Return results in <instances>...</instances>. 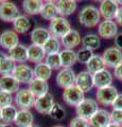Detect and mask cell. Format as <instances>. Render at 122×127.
Masks as SVG:
<instances>
[{"label":"cell","mask_w":122,"mask_h":127,"mask_svg":"<svg viewBox=\"0 0 122 127\" xmlns=\"http://www.w3.org/2000/svg\"><path fill=\"white\" fill-rule=\"evenodd\" d=\"M100 18L101 14L99 9L93 5H86L79 13V21L86 28L97 27L101 22Z\"/></svg>","instance_id":"1"},{"label":"cell","mask_w":122,"mask_h":127,"mask_svg":"<svg viewBox=\"0 0 122 127\" xmlns=\"http://www.w3.org/2000/svg\"><path fill=\"white\" fill-rule=\"evenodd\" d=\"M48 30L50 31L51 36L62 38L71 30V25H70L69 20L66 17L57 16L56 18H54L53 20L50 21V26Z\"/></svg>","instance_id":"2"},{"label":"cell","mask_w":122,"mask_h":127,"mask_svg":"<svg viewBox=\"0 0 122 127\" xmlns=\"http://www.w3.org/2000/svg\"><path fill=\"white\" fill-rule=\"evenodd\" d=\"M98 104H99V103L97 102V100H93V98H84V100L76 107L78 117L89 120V119L99 110Z\"/></svg>","instance_id":"3"},{"label":"cell","mask_w":122,"mask_h":127,"mask_svg":"<svg viewBox=\"0 0 122 127\" xmlns=\"http://www.w3.org/2000/svg\"><path fill=\"white\" fill-rule=\"evenodd\" d=\"M35 100V95L28 88L19 89L14 96L15 104L20 109H30L31 107H34Z\"/></svg>","instance_id":"4"},{"label":"cell","mask_w":122,"mask_h":127,"mask_svg":"<svg viewBox=\"0 0 122 127\" xmlns=\"http://www.w3.org/2000/svg\"><path fill=\"white\" fill-rule=\"evenodd\" d=\"M84 98L85 93L81 89H79L76 85H72L64 89V92H63V100L69 106L77 107Z\"/></svg>","instance_id":"5"},{"label":"cell","mask_w":122,"mask_h":127,"mask_svg":"<svg viewBox=\"0 0 122 127\" xmlns=\"http://www.w3.org/2000/svg\"><path fill=\"white\" fill-rule=\"evenodd\" d=\"M102 57L104 59L106 67L115 69L120 64H122V51L116 47H111L104 51Z\"/></svg>","instance_id":"6"},{"label":"cell","mask_w":122,"mask_h":127,"mask_svg":"<svg viewBox=\"0 0 122 127\" xmlns=\"http://www.w3.org/2000/svg\"><path fill=\"white\" fill-rule=\"evenodd\" d=\"M118 95L117 88L114 86L100 88L97 91V102L103 106H112Z\"/></svg>","instance_id":"7"},{"label":"cell","mask_w":122,"mask_h":127,"mask_svg":"<svg viewBox=\"0 0 122 127\" xmlns=\"http://www.w3.org/2000/svg\"><path fill=\"white\" fill-rule=\"evenodd\" d=\"M19 14V9L14 2L6 1L0 3V19L5 22H13Z\"/></svg>","instance_id":"8"},{"label":"cell","mask_w":122,"mask_h":127,"mask_svg":"<svg viewBox=\"0 0 122 127\" xmlns=\"http://www.w3.org/2000/svg\"><path fill=\"white\" fill-rule=\"evenodd\" d=\"M77 75L71 68H63L56 75V84L62 89H66L68 87L76 85Z\"/></svg>","instance_id":"9"},{"label":"cell","mask_w":122,"mask_h":127,"mask_svg":"<svg viewBox=\"0 0 122 127\" xmlns=\"http://www.w3.org/2000/svg\"><path fill=\"white\" fill-rule=\"evenodd\" d=\"M118 34V25L114 20H104L98 25V35L100 38H115Z\"/></svg>","instance_id":"10"},{"label":"cell","mask_w":122,"mask_h":127,"mask_svg":"<svg viewBox=\"0 0 122 127\" xmlns=\"http://www.w3.org/2000/svg\"><path fill=\"white\" fill-rule=\"evenodd\" d=\"M13 76L17 79L21 84H29L35 77L34 76V70L31 68L30 66L26 65V64H19L16 65L15 70L13 72Z\"/></svg>","instance_id":"11"},{"label":"cell","mask_w":122,"mask_h":127,"mask_svg":"<svg viewBox=\"0 0 122 127\" xmlns=\"http://www.w3.org/2000/svg\"><path fill=\"white\" fill-rule=\"evenodd\" d=\"M54 103L55 102H54L53 95L48 92L44 95H41V96L36 97L34 103V108L41 114H49Z\"/></svg>","instance_id":"12"},{"label":"cell","mask_w":122,"mask_h":127,"mask_svg":"<svg viewBox=\"0 0 122 127\" xmlns=\"http://www.w3.org/2000/svg\"><path fill=\"white\" fill-rule=\"evenodd\" d=\"M119 4L115 0H102L100 3V14L105 20H114L116 18Z\"/></svg>","instance_id":"13"},{"label":"cell","mask_w":122,"mask_h":127,"mask_svg":"<svg viewBox=\"0 0 122 127\" xmlns=\"http://www.w3.org/2000/svg\"><path fill=\"white\" fill-rule=\"evenodd\" d=\"M19 45L18 33L14 30H6L0 34V46L5 50H11Z\"/></svg>","instance_id":"14"},{"label":"cell","mask_w":122,"mask_h":127,"mask_svg":"<svg viewBox=\"0 0 122 127\" xmlns=\"http://www.w3.org/2000/svg\"><path fill=\"white\" fill-rule=\"evenodd\" d=\"M76 86L79 89H81L84 93L90 91L94 87L92 74L88 72L87 70L80 72L76 77Z\"/></svg>","instance_id":"15"},{"label":"cell","mask_w":122,"mask_h":127,"mask_svg":"<svg viewBox=\"0 0 122 127\" xmlns=\"http://www.w3.org/2000/svg\"><path fill=\"white\" fill-rule=\"evenodd\" d=\"M89 123L91 127H106L112 123L111 112L106 109H99L89 119Z\"/></svg>","instance_id":"16"},{"label":"cell","mask_w":122,"mask_h":127,"mask_svg":"<svg viewBox=\"0 0 122 127\" xmlns=\"http://www.w3.org/2000/svg\"><path fill=\"white\" fill-rule=\"evenodd\" d=\"M92 76H93V85H94V87H97L98 89L112 86L114 76L106 68L92 74Z\"/></svg>","instance_id":"17"},{"label":"cell","mask_w":122,"mask_h":127,"mask_svg":"<svg viewBox=\"0 0 122 127\" xmlns=\"http://www.w3.org/2000/svg\"><path fill=\"white\" fill-rule=\"evenodd\" d=\"M61 42H62V46L65 49L73 50V48L78 47L82 42V38H81L80 33L77 30L71 29L65 36H63L61 38Z\"/></svg>","instance_id":"18"},{"label":"cell","mask_w":122,"mask_h":127,"mask_svg":"<svg viewBox=\"0 0 122 127\" xmlns=\"http://www.w3.org/2000/svg\"><path fill=\"white\" fill-rule=\"evenodd\" d=\"M28 85H29V88L28 89L35 95V97L41 96V95H44V94L49 92L48 82L44 81V79L34 77Z\"/></svg>","instance_id":"19"},{"label":"cell","mask_w":122,"mask_h":127,"mask_svg":"<svg viewBox=\"0 0 122 127\" xmlns=\"http://www.w3.org/2000/svg\"><path fill=\"white\" fill-rule=\"evenodd\" d=\"M19 83L13 75H2L0 77V90L6 91L10 93H16L20 89Z\"/></svg>","instance_id":"20"},{"label":"cell","mask_w":122,"mask_h":127,"mask_svg":"<svg viewBox=\"0 0 122 127\" xmlns=\"http://www.w3.org/2000/svg\"><path fill=\"white\" fill-rule=\"evenodd\" d=\"M14 124L17 127H29L34 124V116L30 109H19L15 118Z\"/></svg>","instance_id":"21"},{"label":"cell","mask_w":122,"mask_h":127,"mask_svg":"<svg viewBox=\"0 0 122 127\" xmlns=\"http://www.w3.org/2000/svg\"><path fill=\"white\" fill-rule=\"evenodd\" d=\"M31 41L33 45L37 46H44L47 42V40L51 37V33L49 30L45 28H35L30 34Z\"/></svg>","instance_id":"22"},{"label":"cell","mask_w":122,"mask_h":127,"mask_svg":"<svg viewBox=\"0 0 122 127\" xmlns=\"http://www.w3.org/2000/svg\"><path fill=\"white\" fill-rule=\"evenodd\" d=\"M7 55H9L15 63L25 64L28 62V48L19 43L18 46L9 50V54Z\"/></svg>","instance_id":"23"},{"label":"cell","mask_w":122,"mask_h":127,"mask_svg":"<svg viewBox=\"0 0 122 127\" xmlns=\"http://www.w3.org/2000/svg\"><path fill=\"white\" fill-rule=\"evenodd\" d=\"M45 4L44 0H23L22 10L27 15H37L41 14L42 6Z\"/></svg>","instance_id":"24"},{"label":"cell","mask_w":122,"mask_h":127,"mask_svg":"<svg viewBox=\"0 0 122 127\" xmlns=\"http://www.w3.org/2000/svg\"><path fill=\"white\" fill-rule=\"evenodd\" d=\"M47 54L44 50L42 46H37V45H31L28 48V61L34 64L41 63L46 58Z\"/></svg>","instance_id":"25"},{"label":"cell","mask_w":122,"mask_h":127,"mask_svg":"<svg viewBox=\"0 0 122 127\" xmlns=\"http://www.w3.org/2000/svg\"><path fill=\"white\" fill-rule=\"evenodd\" d=\"M55 4L57 7L58 14H60V16H63V17L73 14L77 11V6H78L77 1H74V0H58Z\"/></svg>","instance_id":"26"},{"label":"cell","mask_w":122,"mask_h":127,"mask_svg":"<svg viewBox=\"0 0 122 127\" xmlns=\"http://www.w3.org/2000/svg\"><path fill=\"white\" fill-rule=\"evenodd\" d=\"M16 67V64L7 54H2L0 57V74L2 75H12Z\"/></svg>","instance_id":"27"},{"label":"cell","mask_w":122,"mask_h":127,"mask_svg":"<svg viewBox=\"0 0 122 127\" xmlns=\"http://www.w3.org/2000/svg\"><path fill=\"white\" fill-rule=\"evenodd\" d=\"M30 29H31V22L28 16L26 15H19L13 21V30L16 33L25 34L27 32H29Z\"/></svg>","instance_id":"28"},{"label":"cell","mask_w":122,"mask_h":127,"mask_svg":"<svg viewBox=\"0 0 122 127\" xmlns=\"http://www.w3.org/2000/svg\"><path fill=\"white\" fill-rule=\"evenodd\" d=\"M61 62L63 68H71V67L78 62L77 52L70 49H64L60 52Z\"/></svg>","instance_id":"29"},{"label":"cell","mask_w":122,"mask_h":127,"mask_svg":"<svg viewBox=\"0 0 122 127\" xmlns=\"http://www.w3.org/2000/svg\"><path fill=\"white\" fill-rule=\"evenodd\" d=\"M105 63L104 59L102 57V55H96L94 54L93 56L89 59V62L86 64V68H87V71L90 72L91 74H94L99 71L105 69Z\"/></svg>","instance_id":"30"},{"label":"cell","mask_w":122,"mask_h":127,"mask_svg":"<svg viewBox=\"0 0 122 127\" xmlns=\"http://www.w3.org/2000/svg\"><path fill=\"white\" fill-rule=\"evenodd\" d=\"M100 45H101L100 36L97 34H86L84 37H82V46L85 49L93 51L99 49Z\"/></svg>","instance_id":"31"},{"label":"cell","mask_w":122,"mask_h":127,"mask_svg":"<svg viewBox=\"0 0 122 127\" xmlns=\"http://www.w3.org/2000/svg\"><path fill=\"white\" fill-rule=\"evenodd\" d=\"M34 70V76L41 79H44V81H48L52 75V69L47 65L45 62L38 63L36 64Z\"/></svg>","instance_id":"32"},{"label":"cell","mask_w":122,"mask_h":127,"mask_svg":"<svg viewBox=\"0 0 122 127\" xmlns=\"http://www.w3.org/2000/svg\"><path fill=\"white\" fill-rule=\"evenodd\" d=\"M44 19L46 20H53L54 18H56L58 15V11H57V7H56V4L55 3H48V2H45L44 6L41 9V14Z\"/></svg>","instance_id":"33"},{"label":"cell","mask_w":122,"mask_h":127,"mask_svg":"<svg viewBox=\"0 0 122 127\" xmlns=\"http://www.w3.org/2000/svg\"><path fill=\"white\" fill-rule=\"evenodd\" d=\"M44 50L46 54H53V53H60L61 52V47L62 42L58 38L51 36L44 46Z\"/></svg>","instance_id":"34"},{"label":"cell","mask_w":122,"mask_h":127,"mask_svg":"<svg viewBox=\"0 0 122 127\" xmlns=\"http://www.w3.org/2000/svg\"><path fill=\"white\" fill-rule=\"evenodd\" d=\"M18 112V110L16 108V106H7L4 108H1V121L3 123H13L16 118V114Z\"/></svg>","instance_id":"35"},{"label":"cell","mask_w":122,"mask_h":127,"mask_svg":"<svg viewBox=\"0 0 122 127\" xmlns=\"http://www.w3.org/2000/svg\"><path fill=\"white\" fill-rule=\"evenodd\" d=\"M45 63L48 65L52 70H58L63 68L60 53H53V54H47L45 58Z\"/></svg>","instance_id":"36"},{"label":"cell","mask_w":122,"mask_h":127,"mask_svg":"<svg viewBox=\"0 0 122 127\" xmlns=\"http://www.w3.org/2000/svg\"><path fill=\"white\" fill-rule=\"evenodd\" d=\"M49 116L55 121H62V120H64L65 119L66 110L64 109V107H63L60 103L55 102L54 103V105H53V107H52V109L50 110Z\"/></svg>","instance_id":"37"},{"label":"cell","mask_w":122,"mask_h":127,"mask_svg":"<svg viewBox=\"0 0 122 127\" xmlns=\"http://www.w3.org/2000/svg\"><path fill=\"white\" fill-rule=\"evenodd\" d=\"M93 52L91 50H88V49H85V48H82L81 50H79L77 52V58H78V62H80L82 64H87L89 62V59L93 56Z\"/></svg>","instance_id":"38"},{"label":"cell","mask_w":122,"mask_h":127,"mask_svg":"<svg viewBox=\"0 0 122 127\" xmlns=\"http://www.w3.org/2000/svg\"><path fill=\"white\" fill-rule=\"evenodd\" d=\"M13 93L0 90V108H4V107L13 105Z\"/></svg>","instance_id":"39"},{"label":"cell","mask_w":122,"mask_h":127,"mask_svg":"<svg viewBox=\"0 0 122 127\" xmlns=\"http://www.w3.org/2000/svg\"><path fill=\"white\" fill-rule=\"evenodd\" d=\"M69 127H91L90 126L89 120L81 117L73 118L69 123Z\"/></svg>","instance_id":"40"},{"label":"cell","mask_w":122,"mask_h":127,"mask_svg":"<svg viewBox=\"0 0 122 127\" xmlns=\"http://www.w3.org/2000/svg\"><path fill=\"white\" fill-rule=\"evenodd\" d=\"M111 119L113 123L122 125V110L113 109V111L111 112Z\"/></svg>","instance_id":"41"},{"label":"cell","mask_w":122,"mask_h":127,"mask_svg":"<svg viewBox=\"0 0 122 127\" xmlns=\"http://www.w3.org/2000/svg\"><path fill=\"white\" fill-rule=\"evenodd\" d=\"M113 109L116 110H122V93H118L117 97L115 98V101L112 104Z\"/></svg>","instance_id":"42"},{"label":"cell","mask_w":122,"mask_h":127,"mask_svg":"<svg viewBox=\"0 0 122 127\" xmlns=\"http://www.w3.org/2000/svg\"><path fill=\"white\" fill-rule=\"evenodd\" d=\"M114 76H115L118 81L122 82V64H120L119 66L114 69Z\"/></svg>","instance_id":"43"},{"label":"cell","mask_w":122,"mask_h":127,"mask_svg":"<svg viewBox=\"0 0 122 127\" xmlns=\"http://www.w3.org/2000/svg\"><path fill=\"white\" fill-rule=\"evenodd\" d=\"M115 47L119 50H122V32L118 33L115 37Z\"/></svg>","instance_id":"44"},{"label":"cell","mask_w":122,"mask_h":127,"mask_svg":"<svg viewBox=\"0 0 122 127\" xmlns=\"http://www.w3.org/2000/svg\"><path fill=\"white\" fill-rule=\"evenodd\" d=\"M115 20H116V23H117V25H119V26L122 27V6H120V7H119V10H118Z\"/></svg>","instance_id":"45"},{"label":"cell","mask_w":122,"mask_h":127,"mask_svg":"<svg viewBox=\"0 0 122 127\" xmlns=\"http://www.w3.org/2000/svg\"><path fill=\"white\" fill-rule=\"evenodd\" d=\"M106 127H122V125H119V124H116V123H111V124H108Z\"/></svg>","instance_id":"46"},{"label":"cell","mask_w":122,"mask_h":127,"mask_svg":"<svg viewBox=\"0 0 122 127\" xmlns=\"http://www.w3.org/2000/svg\"><path fill=\"white\" fill-rule=\"evenodd\" d=\"M0 127H13L10 123H0Z\"/></svg>","instance_id":"47"},{"label":"cell","mask_w":122,"mask_h":127,"mask_svg":"<svg viewBox=\"0 0 122 127\" xmlns=\"http://www.w3.org/2000/svg\"><path fill=\"white\" fill-rule=\"evenodd\" d=\"M45 2H48V3H56L58 0H44Z\"/></svg>","instance_id":"48"},{"label":"cell","mask_w":122,"mask_h":127,"mask_svg":"<svg viewBox=\"0 0 122 127\" xmlns=\"http://www.w3.org/2000/svg\"><path fill=\"white\" fill-rule=\"evenodd\" d=\"M115 1L118 3V4H120V5L122 6V0H115Z\"/></svg>","instance_id":"49"},{"label":"cell","mask_w":122,"mask_h":127,"mask_svg":"<svg viewBox=\"0 0 122 127\" xmlns=\"http://www.w3.org/2000/svg\"><path fill=\"white\" fill-rule=\"evenodd\" d=\"M29 127H39L38 125H36V124H32L31 126H29Z\"/></svg>","instance_id":"50"},{"label":"cell","mask_w":122,"mask_h":127,"mask_svg":"<svg viewBox=\"0 0 122 127\" xmlns=\"http://www.w3.org/2000/svg\"><path fill=\"white\" fill-rule=\"evenodd\" d=\"M6 1H9V0H0V3H3V2H6Z\"/></svg>","instance_id":"51"},{"label":"cell","mask_w":122,"mask_h":127,"mask_svg":"<svg viewBox=\"0 0 122 127\" xmlns=\"http://www.w3.org/2000/svg\"><path fill=\"white\" fill-rule=\"evenodd\" d=\"M53 127H65V126H63V125H55V126H53Z\"/></svg>","instance_id":"52"},{"label":"cell","mask_w":122,"mask_h":127,"mask_svg":"<svg viewBox=\"0 0 122 127\" xmlns=\"http://www.w3.org/2000/svg\"><path fill=\"white\" fill-rule=\"evenodd\" d=\"M0 121H1V108H0Z\"/></svg>","instance_id":"53"},{"label":"cell","mask_w":122,"mask_h":127,"mask_svg":"<svg viewBox=\"0 0 122 127\" xmlns=\"http://www.w3.org/2000/svg\"><path fill=\"white\" fill-rule=\"evenodd\" d=\"M93 1H102V0H93Z\"/></svg>","instance_id":"54"},{"label":"cell","mask_w":122,"mask_h":127,"mask_svg":"<svg viewBox=\"0 0 122 127\" xmlns=\"http://www.w3.org/2000/svg\"><path fill=\"white\" fill-rule=\"evenodd\" d=\"M74 1H81V0H74Z\"/></svg>","instance_id":"55"},{"label":"cell","mask_w":122,"mask_h":127,"mask_svg":"<svg viewBox=\"0 0 122 127\" xmlns=\"http://www.w3.org/2000/svg\"><path fill=\"white\" fill-rule=\"evenodd\" d=\"M0 57H1V53H0Z\"/></svg>","instance_id":"56"}]
</instances>
